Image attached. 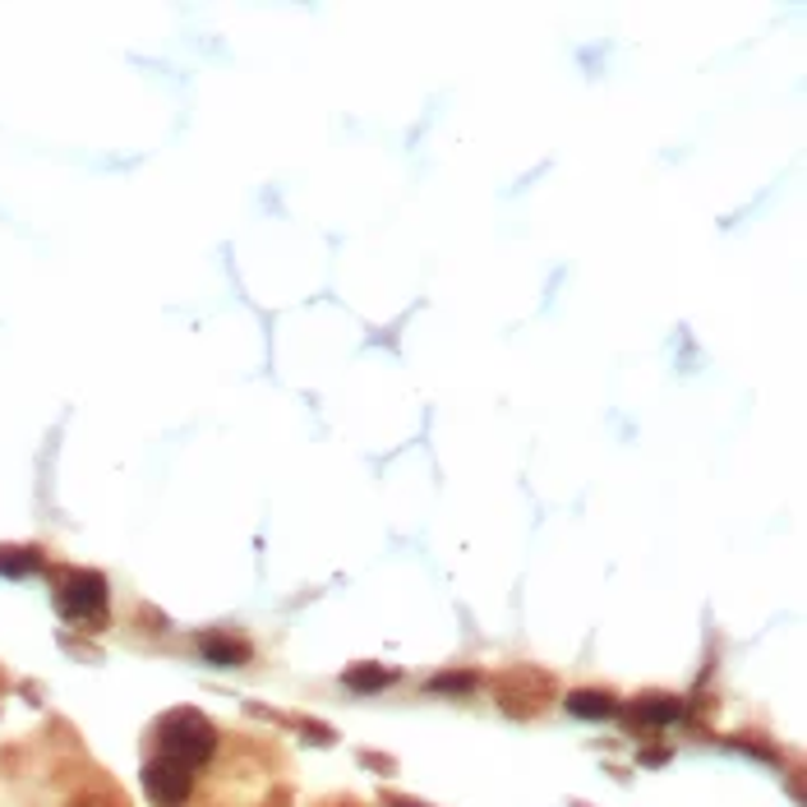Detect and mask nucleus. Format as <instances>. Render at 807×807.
<instances>
[{"instance_id": "4", "label": "nucleus", "mask_w": 807, "mask_h": 807, "mask_svg": "<svg viewBox=\"0 0 807 807\" xmlns=\"http://www.w3.org/2000/svg\"><path fill=\"white\" fill-rule=\"evenodd\" d=\"M678 716H683V701H678V697L646 693V697L628 710V725H637V729H665V725L678 720Z\"/></svg>"}, {"instance_id": "6", "label": "nucleus", "mask_w": 807, "mask_h": 807, "mask_svg": "<svg viewBox=\"0 0 807 807\" xmlns=\"http://www.w3.org/2000/svg\"><path fill=\"white\" fill-rule=\"evenodd\" d=\"M568 716H577V720H609V716H618V701L605 693V688H577V693H568Z\"/></svg>"}, {"instance_id": "13", "label": "nucleus", "mask_w": 807, "mask_h": 807, "mask_svg": "<svg viewBox=\"0 0 807 807\" xmlns=\"http://www.w3.org/2000/svg\"><path fill=\"white\" fill-rule=\"evenodd\" d=\"M388 807H429V803H420V798H401V794H388Z\"/></svg>"}, {"instance_id": "5", "label": "nucleus", "mask_w": 807, "mask_h": 807, "mask_svg": "<svg viewBox=\"0 0 807 807\" xmlns=\"http://www.w3.org/2000/svg\"><path fill=\"white\" fill-rule=\"evenodd\" d=\"M199 650H203L208 665H231V669L236 665H250V656H255L250 641L236 637V632H203L199 637Z\"/></svg>"}, {"instance_id": "2", "label": "nucleus", "mask_w": 807, "mask_h": 807, "mask_svg": "<svg viewBox=\"0 0 807 807\" xmlns=\"http://www.w3.org/2000/svg\"><path fill=\"white\" fill-rule=\"evenodd\" d=\"M56 609L70 618V624H88V628H102L107 624V577L92 572V568H74L60 577V591H56Z\"/></svg>"}, {"instance_id": "3", "label": "nucleus", "mask_w": 807, "mask_h": 807, "mask_svg": "<svg viewBox=\"0 0 807 807\" xmlns=\"http://www.w3.org/2000/svg\"><path fill=\"white\" fill-rule=\"evenodd\" d=\"M143 794L158 807H185L195 794V770L171 761V757H152L143 766Z\"/></svg>"}, {"instance_id": "8", "label": "nucleus", "mask_w": 807, "mask_h": 807, "mask_svg": "<svg viewBox=\"0 0 807 807\" xmlns=\"http://www.w3.org/2000/svg\"><path fill=\"white\" fill-rule=\"evenodd\" d=\"M28 572H42V554L38 549L0 545V577H28Z\"/></svg>"}, {"instance_id": "9", "label": "nucleus", "mask_w": 807, "mask_h": 807, "mask_svg": "<svg viewBox=\"0 0 807 807\" xmlns=\"http://www.w3.org/2000/svg\"><path fill=\"white\" fill-rule=\"evenodd\" d=\"M480 688V674H471V669H448V674H434L429 678V693L434 697H457V693H476Z\"/></svg>"}, {"instance_id": "12", "label": "nucleus", "mask_w": 807, "mask_h": 807, "mask_svg": "<svg viewBox=\"0 0 807 807\" xmlns=\"http://www.w3.org/2000/svg\"><path fill=\"white\" fill-rule=\"evenodd\" d=\"M360 761H365V766H379L383 775L392 770V757H375V753H360Z\"/></svg>"}, {"instance_id": "11", "label": "nucleus", "mask_w": 807, "mask_h": 807, "mask_svg": "<svg viewBox=\"0 0 807 807\" xmlns=\"http://www.w3.org/2000/svg\"><path fill=\"white\" fill-rule=\"evenodd\" d=\"M665 761H669L665 748H646V753H641V766H665Z\"/></svg>"}, {"instance_id": "7", "label": "nucleus", "mask_w": 807, "mask_h": 807, "mask_svg": "<svg viewBox=\"0 0 807 807\" xmlns=\"http://www.w3.org/2000/svg\"><path fill=\"white\" fill-rule=\"evenodd\" d=\"M392 678H397V674H392V669H383V665H375V660H365V665H351L347 674H341V683H347L351 693H365V697L383 693Z\"/></svg>"}, {"instance_id": "10", "label": "nucleus", "mask_w": 807, "mask_h": 807, "mask_svg": "<svg viewBox=\"0 0 807 807\" xmlns=\"http://www.w3.org/2000/svg\"><path fill=\"white\" fill-rule=\"evenodd\" d=\"M70 807H116V798H107V794H79Z\"/></svg>"}, {"instance_id": "1", "label": "nucleus", "mask_w": 807, "mask_h": 807, "mask_svg": "<svg viewBox=\"0 0 807 807\" xmlns=\"http://www.w3.org/2000/svg\"><path fill=\"white\" fill-rule=\"evenodd\" d=\"M158 743H162V757L199 770L217 753V729H212V720L203 716V710L180 706V710H167V716L158 720Z\"/></svg>"}]
</instances>
